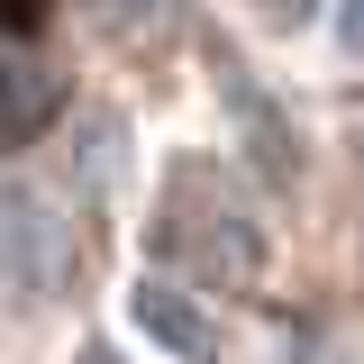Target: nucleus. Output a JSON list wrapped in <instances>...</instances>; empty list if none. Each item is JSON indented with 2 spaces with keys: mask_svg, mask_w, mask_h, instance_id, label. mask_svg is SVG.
Returning <instances> with one entry per match:
<instances>
[{
  "mask_svg": "<svg viewBox=\"0 0 364 364\" xmlns=\"http://www.w3.org/2000/svg\"><path fill=\"white\" fill-rule=\"evenodd\" d=\"M46 28V0H0V37H37Z\"/></svg>",
  "mask_w": 364,
  "mask_h": 364,
  "instance_id": "1",
  "label": "nucleus"
}]
</instances>
